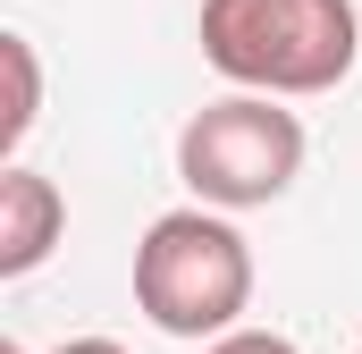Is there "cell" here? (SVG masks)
Returning <instances> with one entry per match:
<instances>
[{"instance_id": "obj_3", "label": "cell", "mask_w": 362, "mask_h": 354, "mask_svg": "<svg viewBox=\"0 0 362 354\" xmlns=\"http://www.w3.org/2000/svg\"><path fill=\"white\" fill-rule=\"evenodd\" d=\"M177 177L194 185L202 211H262L303 177V118L278 110L270 93H228L185 118Z\"/></svg>"}, {"instance_id": "obj_1", "label": "cell", "mask_w": 362, "mask_h": 354, "mask_svg": "<svg viewBox=\"0 0 362 354\" xmlns=\"http://www.w3.org/2000/svg\"><path fill=\"white\" fill-rule=\"evenodd\" d=\"M354 0H202V59L245 93H329L354 76Z\"/></svg>"}, {"instance_id": "obj_2", "label": "cell", "mask_w": 362, "mask_h": 354, "mask_svg": "<svg viewBox=\"0 0 362 354\" xmlns=\"http://www.w3.org/2000/svg\"><path fill=\"white\" fill-rule=\"evenodd\" d=\"M135 304L160 338H228L253 304V245L219 211H160L135 245Z\"/></svg>"}, {"instance_id": "obj_6", "label": "cell", "mask_w": 362, "mask_h": 354, "mask_svg": "<svg viewBox=\"0 0 362 354\" xmlns=\"http://www.w3.org/2000/svg\"><path fill=\"white\" fill-rule=\"evenodd\" d=\"M202 354H295V338H278V329H228L219 346H202Z\"/></svg>"}, {"instance_id": "obj_8", "label": "cell", "mask_w": 362, "mask_h": 354, "mask_svg": "<svg viewBox=\"0 0 362 354\" xmlns=\"http://www.w3.org/2000/svg\"><path fill=\"white\" fill-rule=\"evenodd\" d=\"M0 354H25V346H17V338H0Z\"/></svg>"}, {"instance_id": "obj_7", "label": "cell", "mask_w": 362, "mask_h": 354, "mask_svg": "<svg viewBox=\"0 0 362 354\" xmlns=\"http://www.w3.org/2000/svg\"><path fill=\"white\" fill-rule=\"evenodd\" d=\"M59 354H127V346H118V338H68Z\"/></svg>"}, {"instance_id": "obj_4", "label": "cell", "mask_w": 362, "mask_h": 354, "mask_svg": "<svg viewBox=\"0 0 362 354\" xmlns=\"http://www.w3.org/2000/svg\"><path fill=\"white\" fill-rule=\"evenodd\" d=\"M59 236H68V194H59L42 169L8 161V169H0V278L42 270L51 253H59Z\"/></svg>"}, {"instance_id": "obj_5", "label": "cell", "mask_w": 362, "mask_h": 354, "mask_svg": "<svg viewBox=\"0 0 362 354\" xmlns=\"http://www.w3.org/2000/svg\"><path fill=\"white\" fill-rule=\"evenodd\" d=\"M0 68H8V110H0V152L25 144V127L42 118V59L25 34H0Z\"/></svg>"}]
</instances>
